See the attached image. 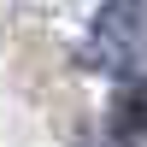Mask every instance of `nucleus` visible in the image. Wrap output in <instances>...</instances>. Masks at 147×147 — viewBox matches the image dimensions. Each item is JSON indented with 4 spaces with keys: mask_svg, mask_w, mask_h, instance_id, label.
Returning <instances> with one entry per match:
<instances>
[{
    "mask_svg": "<svg viewBox=\"0 0 147 147\" xmlns=\"http://www.w3.org/2000/svg\"><path fill=\"white\" fill-rule=\"evenodd\" d=\"M141 18H147V0H106L94 12V30L82 41V65L100 71V77H136V53H141Z\"/></svg>",
    "mask_w": 147,
    "mask_h": 147,
    "instance_id": "f257e3e1",
    "label": "nucleus"
},
{
    "mask_svg": "<svg viewBox=\"0 0 147 147\" xmlns=\"http://www.w3.org/2000/svg\"><path fill=\"white\" fill-rule=\"evenodd\" d=\"M106 124H112L118 141H141V136H147V82H141V77H124V82H118Z\"/></svg>",
    "mask_w": 147,
    "mask_h": 147,
    "instance_id": "f03ea898",
    "label": "nucleus"
}]
</instances>
